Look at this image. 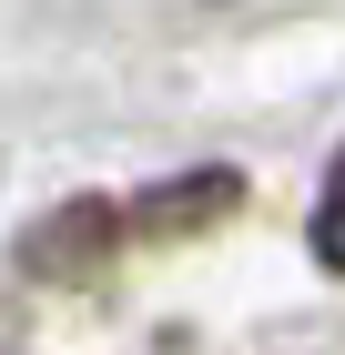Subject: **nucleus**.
<instances>
[{"label": "nucleus", "mask_w": 345, "mask_h": 355, "mask_svg": "<svg viewBox=\"0 0 345 355\" xmlns=\"http://www.w3.org/2000/svg\"><path fill=\"white\" fill-rule=\"evenodd\" d=\"M122 244H133V234H122V203L81 193V203H61V214H41L21 234V274H31V284H92Z\"/></svg>", "instance_id": "1"}, {"label": "nucleus", "mask_w": 345, "mask_h": 355, "mask_svg": "<svg viewBox=\"0 0 345 355\" xmlns=\"http://www.w3.org/2000/svg\"><path fill=\"white\" fill-rule=\"evenodd\" d=\"M244 203V173H183V183H153L122 203V234L133 244H162V234H203V223H224Z\"/></svg>", "instance_id": "2"}, {"label": "nucleus", "mask_w": 345, "mask_h": 355, "mask_svg": "<svg viewBox=\"0 0 345 355\" xmlns=\"http://www.w3.org/2000/svg\"><path fill=\"white\" fill-rule=\"evenodd\" d=\"M315 264L345 274V153L325 163V193H315Z\"/></svg>", "instance_id": "3"}]
</instances>
